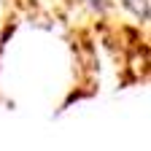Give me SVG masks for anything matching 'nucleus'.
Segmentation results:
<instances>
[{"label": "nucleus", "instance_id": "nucleus-1", "mask_svg": "<svg viewBox=\"0 0 151 151\" xmlns=\"http://www.w3.org/2000/svg\"><path fill=\"white\" fill-rule=\"evenodd\" d=\"M124 3H127V6H132V8H135V11H138V6H135V3H138V0H124ZM138 14H140V11H138Z\"/></svg>", "mask_w": 151, "mask_h": 151}]
</instances>
